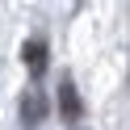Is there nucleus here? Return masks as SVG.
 <instances>
[{
  "label": "nucleus",
  "mask_w": 130,
  "mask_h": 130,
  "mask_svg": "<svg viewBox=\"0 0 130 130\" xmlns=\"http://www.w3.org/2000/svg\"><path fill=\"white\" fill-rule=\"evenodd\" d=\"M21 59H25V67L34 71V76H42V71H46V42H42V38H29L25 51H21Z\"/></svg>",
  "instance_id": "nucleus-1"
},
{
  "label": "nucleus",
  "mask_w": 130,
  "mask_h": 130,
  "mask_svg": "<svg viewBox=\"0 0 130 130\" xmlns=\"http://www.w3.org/2000/svg\"><path fill=\"white\" fill-rule=\"evenodd\" d=\"M59 105H63V118H67V122L80 118V96H76V84H71V80L59 84Z\"/></svg>",
  "instance_id": "nucleus-2"
},
{
  "label": "nucleus",
  "mask_w": 130,
  "mask_h": 130,
  "mask_svg": "<svg viewBox=\"0 0 130 130\" xmlns=\"http://www.w3.org/2000/svg\"><path fill=\"white\" fill-rule=\"evenodd\" d=\"M38 118H42V101H38V92H34V96H25V126H34Z\"/></svg>",
  "instance_id": "nucleus-3"
}]
</instances>
